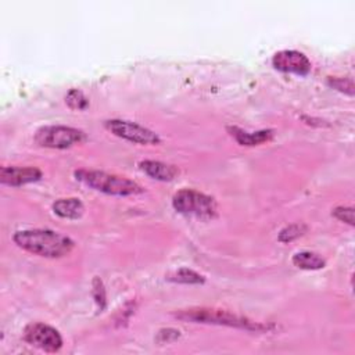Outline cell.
I'll return each mask as SVG.
<instances>
[{
  "label": "cell",
  "instance_id": "obj_1",
  "mask_svg": "<svg viewBox=\"0 0 355 355\" xmlns=\"http://www.w3.org/2000/svg\"><path fill=\"white\" fill-rule=\"evenodd\" d=\"M12 240L19 248L44 258H61L73 248V241L68 236L50 229L18 230Z\"/></svg>",
  "mask_w": 355,
  "mask_h": 355
},
{
  "label": "cell",
  "instance_id": "obj_2",
  "mask_svg": "<svg viewBox=\"0 0 355 355\" xmlns=\"http://www.w3.org/2000/svg\"><path fill=\"white\" fill-rule=\"evenodd\" d=\"M175 316L180 320L194 322V323H208V324H219L244 329L248 331H268L272 326L263 324L259 322H254L245 316L236 315L226 309L216 308H190L182 309L175 313Z\"/></svg>",
  "mask_w": 355,
  "mask_h": 355
},
{
  "label": "cell",
  "instance_id": "obj_3",
  "mask_svg": "<svg viewBox=\"0 0 355 355\" xmlns=\"http://www.w3.org/2000/svg\"><path fill=\"white\" fill-rule=\"evenodd\" d=\"M75 178L83 184L112 196H133L143 193V187L123 176L107 173L104 171L96 169H78L75 171Z\"/></svg>",
  "mask_w": 355,
  "mask_h": 355
},
{
  "label": "cell",
  "instance_id": "obj_4",
  "mask_svg": "<svg viewBox=\"0 0 355 355\" xmlns=\"http://www.w3.org/2000/svg\"><path fill=\"white\" fill-rule=\"evenodd\" d=\"M173 208L184 215L196 219H212L216 216V202L212 197L193 189H182L172 197Z\"/></svg>",
  "mask_w": 355,
  "mask_h": 355
},
{
  "label": "cell",
  "instance_id": "obj_5",
  "mask_svg": "<svg viewBox=\"0 0 355 355\" xmlns=\"http://www.w3.org/2000/svg\"><path fill=\"white\" fill-rule=\"evenodd\" d=\"M85 140V133L80 129L64 125H46L36 130L35 141L42 147L68 148Z\"/></svg>",
  "mask_w": 355,
  "mask_h": 355
},
{
  "label": "cell",
  "instance_id": "obj_6",
  "mask_svg": "<svg viewBox=\"0 0 355 355\" xmlns=\"http://www.w3.org/2000/svg\"><path fill=\"white\" fill-rule=\"evenodd\" d=\"M104 126L112 135H115L121 139L129 140L132 143L146 144V146L161 143V139L155 132H153L151 129L144 128L136 122H132V121L110 119V121H105Z\"/></svg>",
  "mask_w": 355,
  "mask_h": 355
},
{
  "label": "cell",
  "instance_id": "obj_7",
  "mask_svg": "<svg viewBox=\"0 0 355 355\" xmlns=\"http://www.w3.org/2000/svg\"><path fill=\"white\" fill-rule=\"evenodd\" d=\"M24 338L28 344L46 352H57L62 347V337L58 330L40 322L29 323L24 330Z\"/></svg>",
  "mask_w": 355,
  "mask_h": 355
},
{
  "label": "cell",
  "instance_id": "obj_8",
  "mask_svg": "<svg viewBox=\"0 0 355 355\" xmlns=\"http://www.w3.org/2000/svg\"><path fill=\"white\" fill-rule=\"evenodd\" d=\"M272 64L276 69L283 72H291L297 75H306L311 72L312 64L309 58L297 50H280L273 58Z\"/></svg>",
  "mask_w": 355,
  "mask_h": 355
},
{
  "label": "cell",
  "instance_id": "obj_9",
  "mask_svg": "<svg viewBox=\"0 0 355 355\" xmlns=\"http://www.w3.org/2000/svg\"><path fill=\"white\" fill-rule=\"evenodd\" d=\"M43 176L36 166H3L0 169V182L7 186H22L37 182Z\"/></svg>",
  "mask_w": 355,
  "mask_h": 355
},
{
  "label": "cell",
  "instance_id": "obj_10",
  "mask_svg": "<svg viewBox=\"0 0 355 355\" xmlns=\"http://www.w3.org/2000/svg\"><path fill=\"white\" fill-rule=\"evenodd\" d=\"M140 169L150 178L161 182H171L179 175V169L175 165L154 161V159H144L139 164Z\"/></svg>",
  "mask_w": 355,
  "mask_h": 355
},
{
  "label": "cell",
  "instance_id": "obj_11",
  "mask_svg": "<svg viewBox=\"0 0 355 355\" xmlns=\"http://www.w3.org/2000/svg\"><path fill=\"white\" fill-rule=\"evenodd\" d=\"M227 130L230 132L232 137H234V140L241 146H258L261 143L269 141L273 137L272 129H263V130H258V132H247L237 126H227Z\"/></svg>",
  "mask_w": 355,
  "mask_h": 355
},
{
  "label": "cell",
  "instance_id": "obj_12",
  "mask_svg": "<svg viewBox=\"0 0 355 355\" xmlns=\"http://www.w3.org/2000/svg\"><path fill=\"white\" fill-rule=\"evenodd\" d=\"M53 211L55 215L65 218V219H78L85 212L83 202L76 197L68 198H58L53 204Z\"/></svg>",
  "mask_w": 355,
  "mask_h": 355
},
{
  "label": "cell",
  "instance_id": "obj_13",
  "mask_svg": "<svg viewBox=\"0 0 355 355\" xmlns=\"http://www.w3.org/2000/svg\"><path fill=\"white\" fill-rule=\"evenodd\" d=\"M293 263L300 268V269H306V270H316L324 268V259L312 251H300L293 255Z\"/></svg>",
  "mask_w": 355,
  "mask_h": 355
},
{
  "label": "cell",
  "instance_id": "obj_14",
  "mask_svg": "<svg viewBox=\"0 0 355 355\" xmlns=\"http://www.w3.org/2000/svg\"><path fill=\"white\" fill-rule=\"evenodd\" d=\"M168 280L178 282V283H184V284H202L205 282L204 276L189 269V268H182L172 273Z\"/></svg>",
  "mask_w": 355,
  "mask_h": 355
},
{
  "label": "cell",
  "instance_id": "obj_15",
  "mask_svg": "<svg viewBox=\"0 0 355 355\" xmlns=\"http://www.w3.org/2000/svg\"><path fill=\"white\" fill-rule=\"evenodd\" d=\"M308 230L305 223H291L284 226L280 232H279V241L280 243H290L298 237H301L305 232Z\"/></svg>",
  "mask_w": 355,
  "mask_h": 355
},
{
  "label": "cell",
  "instance_id": "obj_16",
  "mask_svg": "<svg viewBox=\"0 0 355 355\" xmlns=\"http://www.w3.org/2000/svg\"><path fill=\"white\" fill-rule=\"evenodd\" d=\"M65 103L72 110H85L89 105L87 97L78 89H71L65 96Z\"/></svg>",
  "mask_w": 355,
  "mask_h": 355
},
{
  "label": "cell",
  "instance_id": "obj_17",
  "mask_svg": "<svg viewBox=\"0 0 355 355\" xmlns=\"http://www.w3.org/2000/svg\"><path fill=\"white\" fill-rule=\"evenodd\" d=\"M327 83L334 87L336 90H340L343 93H347L349 96L354 94V83L351 78H338V76H329Z\"/></svg>",
  "mask_w": 355,
  "mask_h": 355
},
{
  "label": "cell",
  "instance_id": "obj_18",
  "mask_svg": "<svg viewBox=\"0 0 355 355\" xmlns=\"http://www.w3.org/2000/svg\"><path fill=\"white\" fill-rule=\"evenodd\" d=\"M93 298L97 304V306L100 308V311H103L105 308V290H104V286H103V282L100 280V277L94 276L93 279Z\"/></svg>",
  "mask_w": 355,
  "mask_h": 355
},
{
  "label": "cell",
  "instance_id": "obj_19",
  "mask_svg": "<svg viewBox=\"0 0 355 355\" xmlns=\"http://www.w3.org/2000/svg\"><path fill=\"white\" fill-rule=\"evenodd\" d=\"M338 220L348 223L349 226H354V208L352 207H336L331 212Z\"/></svg>",
  "mask_w": 355,
  "mask_h": 355
}]
</instances>
